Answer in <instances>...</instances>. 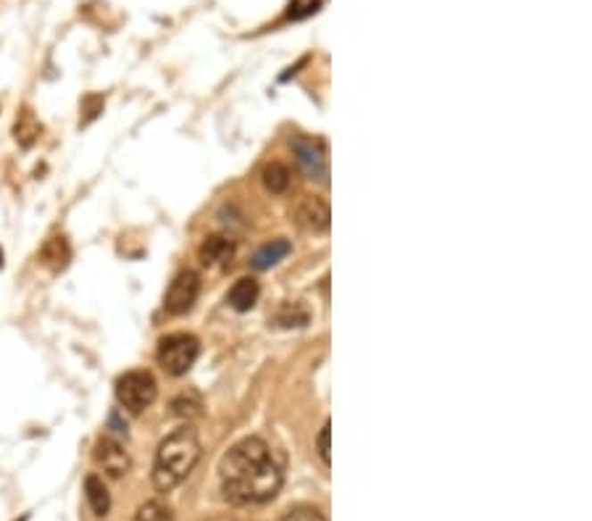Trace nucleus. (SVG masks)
Returning a JSON list of instances; mask_svg holds the SVG:
<instances>
[{
    "label": "nucleus",
    "instance_id": "aec40b11",
    "mask_svg": "<svg viewBox=\"0 0 592 521\" xmlns=\"http://www.w3.org/2000/svg\"><path fill=\"white\" fill-rule=\"evenodd\" d=\"M279 521H326L324 514L314 506H292Z\"/></svg>",
    "mask_w": 592,
    "mask_h": 521
},
{
    "label": "nucleus",
    "instance_id": "1a4fd4ad",
    "mask_svg": "<svg viewBox=\"0 0 592 521\" xmlns=\"http://www.w3.org/2000/svg\"><path fill=\"white\" fill-rule=\"evenodd\" d=\"M234 248H237V245H234L232 237H226V235H211V237H206V240L201 243L198 256H201V260H203L206 266H224V263L232 260Z\"/></svg>",
    "mask_w": 592,
    "mask_h": 521
},
{
    "label": "nucleus",
    "instance_id": "f3484780",
    "mask_svg": "<svg viewBox=\"0 0 592 521\" xmlns=\"http://www.w3.org/2000/svg\"><path fill=\"white\" fill-rule=\"evenodd\" d=\"M37 135H40V127L35 124V116H32V113H21V119L16 121V140H19L24 148H29Z\"/></svg>",
    "mask_w": 592,
    "mask_h": 521
},
{
    "label": "nucleus",
    "instance_id": "20e7f679",
    "mask_svg": "<svg viewBox=\"0 0 592 521\" xmlns=\"http://www.w3.org/2000/svg\"><path fill=\"white\" fill-rule=\"evenodd\" d=\"M159 395V385L151 371H127L116 379V401L129 414H143L148 406H153Z\"/></svg>",
    "mask_w": 592,
    "mask_h": 521
},
{
    "label": "nucleus",
    "instance_id": "6ab92c4d",
    "mask_svg": "<svg viewBox=\"0 0 592 521\" xmlns=\"http://www.w3.org/2000/svg\"><path fill=\"white\" fill-rule=\"evenodd\" d=\"M135 521H174V517H171V511H169L163 503H159V500H151V503H145V506H140V509H137Z\"/></svg>",
    "mask_w": 592,
    "mask_h": 521
},
{
    "label": "nucleus",
    "instance_id": "0eeeda50",
    "mask_svg": "<svg viewBox=\"0 0 592 521\" xmlns=\"http://www.w3.org/2000/svg\"><path fill=\"white\" fill-rule=\"evenodd\" d=\"M93 459H95V464L106 471L108 476H113V479H121V476L129 471V467H132V459H129L127 448H124L116 437H111V434L98 437L95 451H93Z\"/></svg>",
    "mask_w": 592,
    "mask_h": 521
},
{
    "label": "nucleus",
    "instance_id": "dca6fc26",
    "mask_svg": "<svg viewBox=\"0 0 592 521\" xmlns=\"http://www.w3.org/2000/svg\"><path fill=\"white\" fill-rule=\"evenodd\" d=\"M171 414L182 418H195L203 414V401L198 393H182L171 401Z\"/></svg>",
    "mask_w": 592,
    "mask_h": 521
},
{
    "label": "nucleus",
    "instance_id": "4be33fe9",
    "mask_svg": "<svg viewBox=\"0 0 592 521\" xmlns=\"http://www.w3.org/2000/svg\"><path fill=\"white\" fill-rule=\"evenodd\" d=\"M0 266H3V251H0Z\"/></svg>",
    "mask_w": 592,
    "mask_h": 521
},
{
    "label": "nucleus",
    "instance_id": "f257e3e1",
    "mask_svg": "<svg viewBox=\"0 0 592 521\" xmlns=\"http://www.w3.org/2000/svg\"><path fill=\"white\" fill-rule=\"evenodd\" d=\"M218 482L221 495L232 506H259L276 498L284 484V471L261 437H245L224 453Z\"/></svg>",
    "mask_w": 592,
    "mask_h": 521
},
{
    "label": "nucleus",
    "instance_id": "9b49d317",
    "mask_svg": "<svg viewBox=\"0 0 592 521\" xmlns=\"http://www.w3.org/2000/svg\"><path fill=\"white\" fill-rule=\"evenodd\" d=\"M292 253V243L290 240H284V237H279V240H271L267 245H261L256 253H253V260H251V266L253 269H259V271H264V269H271V266H276L282 259H287Z\"/></svg>",
    "mask_w": 592,
    "mask_h": 521
},
{
    "label": "nucleus",
    "instance_id": "412c9836",
    "mask_svg": "<svg viewBox=\"0 0 592 521\" xmlns=\"http://www.w3.org/2000/svg\"><path fill=\"white\" fill-rule=\"evenodd\" d=\"M329 437H332V424L326 421L322 426V432H319V437H317V451H319V459H322L324 467H329L332 464V448H329Z\"/></svg>",
    "mask_w": 592,
    "mask_h": 521
},
{
    "label": "nucleus",
    "instance_id": "4468645a",
    "mask_svg": "<svg viewBox=\"0 0 592 521\" xmlns=\"http://www.w3.org/2000/svg\"><path fill=\"white\" fill-rule=\"evenodd\" d=\"M261 179H264V187H267L269 193L282 195V193H287V187H290V169H287L284 163H279V161H271L269 166L264 169Z\"/></svg>",
    "mask_w": 592,
    "mask_h": 521
},
{
    "label": "nucleus",
    "instance_id": "a211bd4d",
    "mask_svg": "<svg viewBox=\"0 0 592 521\" xmlns=\"http://www.w3.org/2000/svg\"><path fill=\"white\" fill-rule=\"evenodd\" d=\"M322 3L324 0H290V5H287V19L303 21V19L314 16V13L322 8Z\"/></svg>",
    "mask_w": 592,
    "mask_h": 521
},
{
    "label": "nucleus",
    "instance_id": "ddd939ff",
    "mask_svg": "<svg viewBox=\"0 0 592 521\" xmlns=\"http://www.w3.org/2000/svg\"><path fill=\"white\" fill-rule=\"evenodd\" d=\"M308 321H311V313L303 303H284L274 316V324L282 327V329H300Z\"/></svg>",
    "mask_w": 592,
    "mask_h": 521
},
{
    "label": "nucleus",
    "instance_id": "9d476101",
    "mask_svg": "<svg viewBox=\"0 0 592 521\" xmlns=\"http://www.w3.org/2000/svg\"><path fill=\"white\" fill-rule=\"evenodd\" d=\"M259 295H261L259 282H256L253 277H243V279H237V282H234V287L229 290L226 303H229L234 311L245 313V311H251V309L259 303Z\"/></svg>",
    "mask_w": 592,
    "mask_h": 521
},
{
    "label": "nucleus",
    "instance_id": "2eb2a0df",
    "mask_svg": "<svg viewBox=\"0 0 592 521\" xmlns=\"http://www.w3.org/2000/svg\"><path fill=\"white\" fill-rule=\"evenodd\" d=\"M69 259H71V248H69L66 237H53V240L43 248V263L51 266L53 271L66 269Z\"/></svg>",
    "mask_w": 592,
    "mask_h": 521
},
{
    "label": "nucleus",
    "instance_id": "39448f33",
    "mask_svg": "<svg viewBox=\"0 0 592 521\" xmlns=\"http://www.w3.org/2000/svg\"><path fill=\"white\" fill-rule=\"evenodd\" d=\"M292 153L298 166L303 169V174L311 179V182H319L326 185L329 182V158H326V148L319 140H311V137H292Z\"/></svg>",
    "mask_w": 592,
    "mask_h": 521
},
{
    "label": "nucleus",
    "instance_id": "423d86ee",
    "mask_svg": "<svg viewBox=\"0 0 592 521\" xmlns=\"http://www.w3.org/2000/svg\"><path fill=\"white\" fill-rule=\"evenodd\" d=\"M198 295H201V274L193 269H185L169 285L163 309L171 316H182V313L193 311V306L198 303Z\"/></svg>",
    "mask_w": 592,
    "mask_h": 521
},
{
    "label": "nucleus",
    "instance_id": "f03ea898",
    "mask_svg": "<svg viewBox=\"0 0 592 521\" xmlns=\"http://www.w3.org/2000/svg\"><path fill=\"white\" fill-rule=\"evenodd\" d=\"M201 461V437L193 426L174 429L156 451L153 484L159 492H171L179 487Z\"/></svg>",
    "mask_w": 592,
    "mask_h": 521
},
{
    "label": "nucleus",
    "instance_id": "7ed1b4c3",
    "mask_svg": "<svg viewBox=\"0 0 592 521\" xmlns=\"http://www.w3.org/2000/svg\"><path fill=\"white\" fill-rule=\"evenodd\" d=\"M201 356V343L195 335L187 332H174L159 340V351H156V361L166 374L171 376H182L187 374L193 364Z\"/></svg>",
    "mask_w": 592,
    "mask_h": 521
},
{
    "label": "nucleus",
    "instance_id": "f8f14e48",
    "mask_svg": "<svg viewBox=\"0 0 592 521\" xmlns=\"http://www.w3.org/2000/svg\"><path fill=\"white\" fill-rule=\"evenodd\" d=\"M85 498H87V503H90V509H93L95 517H101V519L108 517V511H111V495H108V487L103 484L101 476L90 474V476L85 479Z\"/></svg>",
    "mask_w": 592,
    "mask_h": 521
},
{
    "label": "nucleus",
    "instance_id": "6e6552de",
    "mask_svg": "<svg viewBox=\"0 0 592 521\" xmlns=\"http://www.w3.org/2000/svg\"><path fill=\"white\" fill-rule=\"evenodd\" d=\"M292 219L295 224L308 232V235H324L329 229V221H332V213H329V206L324 203L322 198L317 195H303L295 209H292Z\"/></svg>",
    "mask_w": 592,
    "mask_h": 521
}]
</instances>
